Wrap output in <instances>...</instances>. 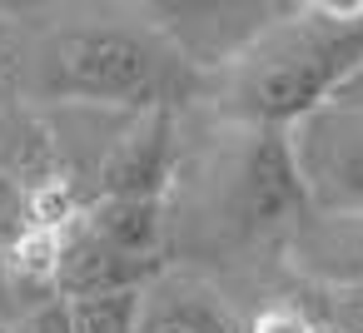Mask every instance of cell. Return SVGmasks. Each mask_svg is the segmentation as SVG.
<instances>
[{"label": "cell", "instance_id": "6da1fadb", "mask_svg": "<svg viewBox=\"0 0 363 333\" xmlns=\"http://www.w3.org/2000/svg\"><path fill=\"white\" fill-rule=\"evenodd\" d=\"M363 65V6L279 11L229 60V110L254 130H289Z\"/></svg>", "mask_w": 363, "mask_h": 333}, {"label": "cell", "instance_id": "7a4b0ae2", "mask_svg": "<svg viewBox=\"0 0 363 333\" xmlns=\"http://www.w3.org/2000/svg\"><path fill=\"white\" fill-rule=\"evenodd\" d=\"M179 50L135 26H70L45 45L40 90L70 105H164Z\"/></svg>", "mask_w": 363, "mask_h": 333}, {"label": "cell", "instance_id": "3957f363", "mask_svg": "<svg viewBox=\"0 0 363 333\" xmlns=\"http://www.w3.org/2000/svg\"><path fill=\"white\" fill-rule=\"evenodd\" d=\"M284 135L308 214H363V110L323 100Z\"/></svg>", "mask_w": 363, "mask_h": 333}, {"label": "cell", "instance_id": "277c9868", "mask_svg": "<svg viewBox=\"0 0 363 333\" xmlns=\"http://www.w3.org/2000/svg\"><path fill=\"white\" fill-rule=\"evenodd\" d=\"M308 209L298 169H294V149L284 130H254L249 149L239 154L234 184H229V219L244 234H264L279 224H298Z\"/></svg>", "mask_w": 363, "mask_h": 333}, {"label": "cell", "instance_id": "5b68a950", "mask_svg": "<svg viewBox=\"0 0 363 333\" xmlns=\"http://www.w3.org/2000/svg\"><path fill=\"white\" fill-rule=\"evenodd\" d=\"M174 154V115L169 105L135 110L100 154V199H160Z\"/></svg>", "mask_w": 363, "mask_h": 333}, {"label": "cell", "instance_id": "8992f818", "mask_svg": "<svg viewBox=\"0 0 363 333\" xmlns=\"http://www.w3.org/2000/svg\"><path fill=\"white\" fill-rule=\"evenodd\" d=\"M164 273L160 259H135L120 254L110 244H100L95 234H85L80 224H70L60 234V264H55V293L65 303L75 298H100V293H130V288H150Z\"/></svg>", "mask_w": 363, "mask_h": 333}, {"label": "cell", "instance_id": "52a82bcc", "mask_svg": "<svg viewBox=\"0 0 363 333\" xmlns=\"http://www.w3.org/2000/svg\"><path fill=\"white\" fill-rule=\"evenodd\" d=\"M289 259L323 288L363 283V214H303L289 234Z\"/></svg>", "mask_w": 363, "mask_h": 333}, {"label": "cell", "instance_id": "ba28073f", "mask_svg": "<svg viewBox=\"0 0 363 333\" xmlns=\"http://www.w3.org/2000/svg\"><path fill=\"white\" fill-rule=\"evenodd\" d=\"M135 333H239L229 303L199 273H160L140 298Z\"/></svg>", "mask_w": 363, "mask_h": 333}, {"label": "cell", "instance_id": "9c48e42d", "mask_svg": "<svg viewBox=\"0 0 363 333\" xmlns=\"http://www.w3.org/2000/svg\"><path fill=\"white\" fill-rule=\"evenodd\" d=\"M85 234H95L100 244L135 254V259H160V239H164V204L160 199H95L80 209L75 219Z\"/></svg>", "mask_w": 363, "mask_h": 333}, {"label": "cell", "instance_id": "30bf717a", "mask_svg": "<svg viewBox=\"0 0 363 333\" xmlns=\"http://www.w3.org/2000/svg\"><path fill=\"white\" fill-rule=\"evenodd\" d=\"M140 298H145V288L75 298L70 303V328L75 333H135L140 328Z\"/></svg>", "mask_w": 363, "mask_h": 333}, {"label": "cell", "instance_id": "8fae6325", "mask_svg": "<svg viewBox=\"0 0 363 333\" xmlns=\"http://www.w3.org/2000/svg\"><path fill=\"white\" fill-rule=\"evenodd\" d=\"M30 229V189L0 169V249H11Z\"/></svg>", "mask_w": 363, "mask_h": 333}, {"label": "cell", "instance_id": "7c38bea8", "mask_svg": "<svg viewBox=\"0 0 363 333\" xmlns=\"http://www.w3.org/2000/svg\"><path fill=\"white\" fill-rule=\"evenodd\" d=\"M323 328L333 333H363V283L353 288H323Z\"/></svg>", "mask_w": 363, "mask_h": 333}, {"label": "cell", "instance_id": "4fadbf2b", "mask_svg": "<svg viewBox=\"0 0 363 333\" xmlns=\"http://www.w3.org/2000/svg\"><path fill=\"white\" fill-rule=\"evenodd\" d=\"M11 333H75V328H70V303L55 293V298L26 308V313L11 323Z\"/></svg>", "mask_w": 363, "mask_h": 333}, {"label": "cell", "instance_id": "5bb4252c", "mask_svg": "<svg viewBox=\"0 0 363 333\" xmlns=\"http://www.w3.org/2000/svg\"><path fill=\"white\" fill-rule=\"evenodd\" d=\"M318 328H323L318 318H308L303 308H289V303L284 308H264L249 323V333H318Z\"/></svg>", "mask_w": 363, "mask_h": 333}, {"label": "cell", "instance_id": "9a60e30c", "mask_svg": "<svg viewBox=\"0 0 363 333\" xmlns=\"http://www.w3.org/2000/svg\"><path fill=\"white\" fill-rule=\"evenodd\" d=\"M333 100H338V105H348V110H363V65H358V70L333 90Z\"/></svg>", "mask_w": 363, "mask_h": 333}, {"label": "cell", "instance_id": "2e32d148", "mask_svg": "<svg viewBox=\"0 0 363 333\" xmlns=\"http://www.w3.org/2000/svg\"><path fill=\"white\" fill-rule=\"evenodd\" d=\"M0 333H11V323H0Z\"/></svg>", "mask_w": 363, "mask_h": 333}, {"label": "cell", "instance_id": "e0dca14e", "mask_svg": "<svg viewBox=\"0 0 363 333\" xmlns=\"http://www.w3.org/2000/svg\"><path fill=\"white\" fill-rule=\"evenodd\" d=\"M318 333H333V328H318Z\"/></svg>", "mask_w": 363, "mask_h": 333}]
</instances>
